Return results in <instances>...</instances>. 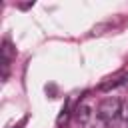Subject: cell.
Segmentation results:
<instances>
[{
	"mask_svg": "<svg viewBox=\"0 0 128 128\" xmlns=\"http://www.w3.org/2000/svg\"><path fill=\"white\" fill-rule=\"evenodd\" d=\"M98 112L106 122V128H128V102L120 98H106Z\"/></svg>",
	"mask_w": 128,
	"mask_h": 128,
	"instance_id": "cell-1",
	"label": "cell"
},
{
	"mask_svg": "<svg viewBox=\"0 0 128 128\" xmlns=\"http://www.w3.org/2000/svg\"><path fill=\"white\" fill-rule=\"evenodd\" d=\"M76 120H78L80 128H106V122L102 120L100 112L90 104L80 106V110L76 114Z\"/></svg>",
	"mask_w": 128,
	"mask_h": 128,
	"instance_id": "cell-2",
	"label": "cell"
}]
</instances>
